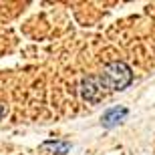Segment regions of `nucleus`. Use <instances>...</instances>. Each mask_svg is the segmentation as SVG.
<instances>
[{"label": "nucleus", "instance_id": "obj_3", "mask_svg": "<svg viewBox=\"0 0 155 155\" xmlns=\"http://www.w3.org/2000/svg\"><path fill=\"white\" fill-rule=\"evenodd\" d=\"M71 149V143H67V141H46V143L40 145V151H48V153H67V151Z\"/></svg>", "mask_w": 155, "mask_h": 155}, {"label": "nucleus", "instance_id": "obj_2", "mask_svg": "<svg viewBox=\"0 0 155 155\" xmlns=\"http://www.w3.org/2000/svg\"><path fill=\"white\" fill-rule=\"evenodd\" d=\"M127 115V109H119V107H115V109H109L107 113L103 115V125L105 127H113L117 125L123 117Z\"/></svg>", "mask_w": 155, "mask_h": 155}, {"label": "nucleus", "instance_id": "obj_1", "mask_svg": "<svg viewBox=\"0 0 155 155\" xmlns=\"http://www.w3.org/2000/svg\"><path fill=\"white\" fill-rule=\"evenodd\" d=\"M133 79L131 69L125 63H111L103 69L101 75L87 77L81 85V93L87 101L97 103L111 91H121L125 89Z\"/></svg>", "mask_w": 155, "mask_h": 155}, {"label": "nucleus", "instance_id": "obj_4", "mask_svg": "<svg viewBox=\"0 0 155 155\" xmlns=\"http://www.w3.org/2000/svg\"><path fill=\"white\" fill-rule=\"evenodd\" d=\"M0 117H2V109H0Z\"/></svg>", "mask_w": 155, "mask_h": 155}]
</instances>
